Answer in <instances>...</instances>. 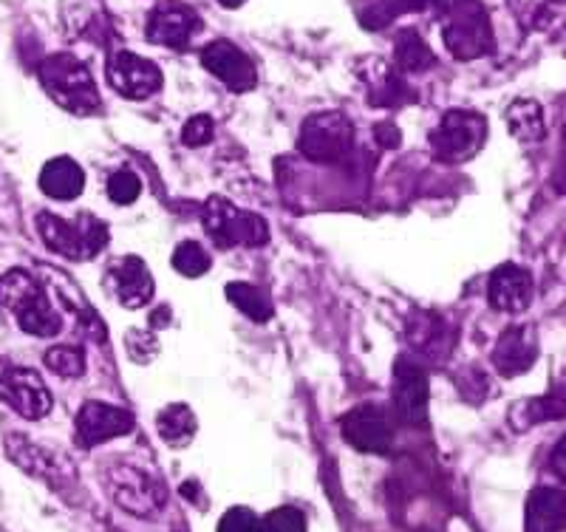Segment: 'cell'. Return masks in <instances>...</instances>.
Listing matches in <instances>:
<instances>
[{
	"label": "cell",
	"mask_w": 566,
	"mask_h": 532,
	"mask_svg": "<svg viewBox=\"0 0 566 532\" xmlns=\"http://www.w3.org/2000/svg\"><path fill=\"white\" fill-rule=\"evenodd\" d=\"M105 283L125 309L148 306L150 298H154V275L148 272L145 261L136 255L111 261V267L105 270Z\"/></svg>",
	"instance_id": "2e32d148"
},
{
	"label": "cell",
	"mask_w": 566,
	"mask_h": 532,
	"mask_svg": "<svg viewBox=\"0 0 566 532\" xmlns=\"http://www.w3.org/2000/svg\"><path fill=\"white\" fill-rule=\"evenodd\" d=\"M227 301H230L232 306L239 309V312H244L247 317L255 323H266L272 314H275V306H272L270 295L244 281L230 283V286H227Z\"/></svg>",
	"instance_id": "4316f807"
},
{
	"label": "cell",
	"mask_w": 566,
	"mask_h": 532,
	"mask_svg": "<svg viewBox=\"0 0 566 532\" xmlns=\"http://www.w3.org/2000/svg\"><path fill=\"white\" fill-rule=\"evenodd\" d=\"M0 306L12 312L18 326L32 337H54L63 328L49 292L29 270H9L0 275Z\"/></svg>",
	"instance_id": "6da1fadb"
},
{
	"label": "cell",
	"mask_w": 566,
	"mask_h": 532,
	"mask_svg": "<svg viewBox=\"0 0 566 532\" xmlns=\"http://www.w3.org/2000/svg\"><path fill=\"white\" fill-rule=\"evenodd\" d=\"M168 321H170V309L168 306L156 309V314L150 317V323H154V326H161V323H168Z\"/></svg>",
	"instance_id": "74e56055"
},
{
	"label": "cell",
	"mask_w": 566,
	"mask_h": 532,
	"mask_svg": "<svg viewBox=\"0 0 566 532\" xmlns=\"http://www.w3.org/2000/svg\"><path fill=\"white\" fill-rule=\"evenodd\" d=\"M0 399L23 419H43L52 410V392L45 388L43 377L34 368L0 366Z\"/></svg>",
	"instance_id": "30bf717a"
},
{
	"label": "cell",
	"mask_w": 566,
	"mask_h": 532,
	"mask_svg": "<svg viewBox=\"0 0 566 532\" xmlns=\"http://www.w3.org/2000/svg\"><path fill=\"white\" fill-rule=\"evenodd\" d=\"M45 366L63 379H77L85 374L83 348L77 346H54L45 352Z\"/></svg>",
	"instance_id": "83f0119b"
},
{
	"label": "cell",
	"mask_w": 566,
	"mask_h": 532,
	"mask_svg": "<svg viewBox=\"0 0 566 532\" xmlns=\"http://www.w3.org/2000/svg\"><path fill=\"white\" fill-rule=\"evenodd\" d=\"M7 456L23 470V473L38 476V479L49 481L54 488H63L65 479H74L69 459L52 453V450L40 448V445H34L32 439L27 437H20V434L7 437Z\"/></svg>",
	"instance_id": "e0dca14e"
},
{
	"label": "cell",
	"mask_w": 566,
	"mask_h": 532,
	"mask_svg": "<svg viewBox=\"0 0 566 532\" xmlns=\"http://www.w3.org/2000/svg\"><path fill=\"white\" fill-rule=\"evenodd\" d=\"M156 430H159L161 442L170 448H187L196 437V414L185 403L168 405L156 417Z\"/></svg>",
	"instance_id": "d4e9b609"
},
{
	"label": "cell",
	"mask_w": 566,
	"mask_h": 532,
	"mask_svg": "<svg viewBox=\"0 0 566 532\" xmlns=\"http://www.w3.org/2000/svg\"><path fill=\"white\" fill-rule=\"evenodd\" d=\"M507 128L522 145H538L547 136L544 111L535 100H524V96L507 108Z\"/></svg>",
	"instance_id": "cb8c5ba5"
},
{
	"label": "cell",
	"mask_w": 566,
	"mask_h": 532,
	"mask_svg": "<svg viewBox=\"0 0 566 532\" xmlns=\"http://www.w3.org/2000/svg\"><path fill=\"white\" fill-rule=\"evenodd\" d=\"M566 417V383H553L541 397L522 399L510 410V425L515 430L535 428L541 423H555Z\"/></svg>",
	"instance_id": "ffe728a7"
},
{
	"label": "cell",
	"mask_w": 566,
	"mask_h": 532,
	"mask_svg": "<svg viewBox=\"0 0 566 532\" xmlns=\"http://www.w3.org/2000/svg\"><path fill=\"white\" fill-rule=\"evenodd\" d=\"M394 63L406 74H417V71L431 69L437 58H433V52L417 29H402L397 34V45H394Z\"/></svg>",
	"instance_id": "484cf974"
},
{
	"label": "cell",
	"mask_w": 566,
	"mask_h": 532,
	"mask_svg": "<svg viewBox=\"0 0 566 532\" xmlns=\"http://www.w3.org/2000/svg\"><path fill=\"white\" fill-rule=\"evenodd\" d=\"M136 425L134 414L125 408H116V405L97 403V399H88L83 408L77 410V419H74V439H77L80 448L91 450L97 445L111 442L116 437H125L130 434Z\"/></svg>",
	"instance_id": "8fae6325"
},
{
	"label": "cell",
	"mask_w": 566,
	"mask_h": 532,
	"mask_svg": "<svg viewBox=\"0 0 566 532\" xmlns=\"http://www.w3.org/2000/svg\"><path fill=\"white\" fill-rule=\"evenodd\" d=\"M38 77L43 83L45 94L52 96L60 108L71 111V114L91 116L99 114L103 100L91 71L71 54H52L38 65Z\"/></svg>",
	"instance_id": "7a4b0ae2"
},
{
	"label": "cell",
	"mask_w": 566,
	"mask_h": 532,
	"mask_svg": "<svg viewBox=\"0 0 566 532\" xmlns=\"http://www.w3.org/2000/svg\"><path fill=\"white\" fill-rule=\"evenodd\" d=\"M538 359V334L533 326H510L499 334L490 363L502 377H518L530 372Z\"/></svg>",
	"instance_id": "ac0fdd59"
},
{
	"label": "cell",
	"mask_w": 566,
	"mask_h": 532,
	"mask_svg": "<svg viewBox=\"0 0 566 532\" xmlns=\"http://www.w3.org/2000/svg\"><path fill=\"white\" fill-rule=\"evenodd\" d=\"M343 439L360 453H388L394 445V423L380 405L366 403L340 419Z\"/></svg>",
	"instance_id": "7c38bea8"
},
{
	"label": "cell",
	"mask_w": 566,
	"mask_h": 532,
	"mask_svg": "<svg viewBox=\"0 0 566 532\" xmlns=\"http://www.w3.org/2000/svg\"><path fill=\"white\" fill-rule=\"evenodd\" d=\"M549 468L558 476L560 481H566V434L558 439V445L553 448V456H549Z\"/></svg>",
	"instance_id": "d590c367"
},
{
	"label": "cell",
	"mask_w": 566,
	"mask_h": 532,
	"mask_svg": "<svg viewBox=\"0 0 566 532\" xmlns=\"http://www.w3.org/2000/svg\"><path fill=\"white\" fill-rule=\"evenodd\" d=\"M566 493L558 488H535L527 499L524 532H564Z\"/></svg>",
	"instance_id": "44dd1931"
},
{
	"label": "cell",
	"mask_w": 566,
	"mask_h": 532,
	"mask_svg": "<svg viewBox=\"0 0 566 532\" xmlns=\"http://www.w3.org/2000/svg\"><path fill=\"white\" fill-rule=\"evenodd\" d=\"M219 532H264V526L250 507H232L221 515Z\"/></svg>",
	"instance_id": "1f68e13d"
},
{
	"label": "cell",
	"mask_w": 566,
	"mask_h": 532,
	"mask_svg": "<svg viewBox=\"0 0 566 532\" xmlns=\"http://www.w3.org/2000/svg\"><path fill=\"white\" fill-rule=\"evenodd\" d=\"M221 7H227V9H239L241 3H247V0H219Z\"/></svg>",
	"instance_id": "f35d334b"
},
{
	"label": "cell",
	"mask_w": 566,
	"mask_h": 532,
	"mask_svg": "<svg viewBox=\"0 0 566 532\" xmlns=\"http://www.w3.org/2000/svg\"><path fill=\"white\" fill-rule=\"evenodd\" d=\"M408 343H411L413 348H417L419 354H448V348H451V334H448V323L442 321V317H437V314H428V312H417L408 321Z\"/></svg>",
	"instance_id": "603a6c76"
},
{
	"label": "cell",
	"mask_w": 566,
	"mask_h": 532,
	"mask_svg": "<svg viewBox=\"0 0 566 532\" xmlns=\"http://www.w3.org/2000/svg\"><path fill=\"white\" fill-rule=\"evenodd\" d=\"M85 187V174L83 167L71 156H57V159H49L40 170V190L49 196V199L57 201H74L83 192Z\"/></svg>",
	"instance_id": "7402d4cb"
},
{
	"label": "cell",
	"mask_w": 566,
	"mask_h": 532,
	"mask_svg": "<svg viewBox=\"0 0 566 532\" xmlns=\"http://www.w3.org/2000/svg\"><path fill=\"white\" fill-rule=\"evenodd\" d=\"M38 232L43 244L69 261H91L108 244V225L80 212L77 219H60L54 212H38Z\"/></svg>",
	"instance_id": "3957f363"
},
{
	"label": "cell",
	"mask_w": 566,
	"mask_h": 532,
	"mask_svg": "<svg viewBox=\"0 0 566 532\" xmlns=\"http://www.w3.org/2000/svg\"><path fill=\"white\" fill-rule=\"evenodd\" d=\"M212 119L207 114H196L193 119H187L185 128H181V142H185L187 148H205L212 142Z\"/></svg>",
	"instance_id": "d6a6232c"
},
{
	"label": "cell",
	"mask_w": 566,
	"mask_h": 532,
	"mask_svg": "<svg viewBox=\"0 0 566 532\" xmlns=\"http://www.w3.org/2000/svg\"><path fill=\"white\" fill-rule=\"evenodd\" d=\"M105 484H108L111 499L116 501V507H123L125 513L136 515V519H154L165 507V501H168L161 481L145 473V470L134 468V465H114V468H108Z\"/></svg>",
	"instance_id": "ba28073f"
},
{
	"label": "cell",
	"mask_w": 566,
	"mask_h": 532,
	"mask_svg": "<svg viewBox=\"0 0 566 532\" xmlns=\"http://www.w3.org/2000/svg\"><path fill=\"white\" fill-rule=\"evenodd\" d=\"M442 40L457 60H476L493 52V29L479 0H453L444 9Z\"/></svg>",
	"instance_id": "5b68a950"
},
{
	"label": "cell",
	"mask_w": 566,
	"mask_h": 532,
	"mask_svg": "<svg viewBox=\"0 0 566 532\" xmlns=\"http://www.w3.org/2000/svg\"><path fill=\"white\" fill-rule=\"evenodd\" d=\"M431 148L439 161L462 165L473 159L488 142V119L479 111L453 108L442 116V123L431 131Z\"/></svg>",
	"instance_id": "52a82bcc"
},
{
	"label": "cell",
	"mask_w": 566,
	"mask_h": 532,
	"mask_svg": "<svg viewBox=\"0 0 566 532\" xmlns=\"http://www.w3.org/2000/svg\"><path fill=\"white\" fill-rule=\"evenodd\" d=\"M297 150L321 165H340L354 150V125L340 111L312 114L297 136Z\"/></svg>",
	"instance_id": "8992f818"
},
{
	"label": "cell",
	"mask_w": 566,
	"mask_h": 532,
	"mask_svg": "<svg viewBox=\"0 0 566 532\" xmlns=\"http://www.w3.org/2000/svg\"><path fill=\"white\" fill-rule=\"evenodd\" d=\"M105 74H108L111 88L119 96H125V100H148L165 83L159 65L134 52H116L108 60Z\"/></svg>",
	"instance_id": "4fadbf2b"
},
{
	"label": "cell",
	"mask_w": 566,
	"mask_h": 532,
	"mask_svg": "<svg viewBox=\"0 0 566 532\" xmlns=\"http://www.w3.org/2000/svg\"><path fill=\"white\" fill-rule=\"evenodd\" d=\"M174 267L185 278H201L210 270V252L196 241H181L174 250Z\"/></svg>",
	"instance_id": "f1b7e54d"
},
{
	"label": "cell",
	"mask_w": 566,
	"mask_h": 532,
	"mask_svg": "<svg viewBox=\"0 0 566 532\" xmlns=\"http://www.w3.org/2000/svg\"><path fill=\"white\" fill-rule=\"evenodd\" d=\"M139 192H142L139 176H134L130 170H116V174H111L108 199L114 201V205H119V207L134 205V201L139 199Z\"/></svg>",
	"instance_id": "f546056e"
},
{
	"label": "cell",
	"mask_w": 566,
	"mask_h": 532,
	"mask_svg": "<svg viewBox=\"0 0 566 532\" xmlns=\"http://www.w3.org/2000/svg\"><path fill=\"white\" fill-rule=\"evenodd\" d=\"M128 352L130 357L145 363V359H150V354H156V337H148V334H142L134 328V332H128Z\"/></svg>",
	"instance_id": "836d02e7"
},
{
	"label": "cell",
	"mask_w": 566,
	"mask_h": 532,
	"mask_svg": "<svg viewBox=\"0 0 566 532\" xmlns=\"http://www.w3.org/2000/svg\"><path fill=\"white\" fill-rule=\"evenodd\" d=\"M535 281L524 267L518 263H502L499 270L490 275L488 283V301L495 312L502 314H524L533 306Z\"/></svg>",
	"instance_id": "9a60e30c"
},
{
	"label": "cell",
	"mask_w": 566,
	"mask_h": 532,
	"mask_svg": "<svg viewBox=\"0 0 566 532\" xmlns=\"http://www.w3.org/2000/svg\"><path fill=\"white\" fill-rule=\"evenodd\" d=\"M374 136H377V142H380L382 148H397L399 142H402V136H399V128H397V125H391V123L377 125Z\"/></svg>",
	"instance_id": "8d00e7d4"
},
{
	"label": "cell",
	"mask_w": 566,
	"mask_h": 532,
	"mask_svg": "<svg viewBox=\"0 0 566 532\" xmlns=\"http://www.w3.org/2000/svg\"><path fill=\"white\" fill-rule=\"evenodd\" d=\"M201 23L196 18L193 9L181 7V3H174V0H165L159 7L150 12L148 18V40L156 45H168V49H185L193 34L199 32Z\"/></svg>",
	"instance_id": "d6986e66"
},
{
	"label": "cell",
	"mask_w": 566,
	"mask_h": 532,
	"mask_svg": "<svg viewBox=\"0 0 566 532\" xmlns=\"http://www.w3.org/2000/svg\"><path fill=\"white\" fill-rule=\"evenodd\" d=\"M201 65L235 94L252 91L258 83V69L250 54L241 52L239 45L230 43V40H216V43L205 45L201 49Z\"/></svg>",
	"instance_id": "5bb4252c"
},
{
	"label": "cell",
	"mask_w": 566,
	"mask_h": 532,
	"mask_svg": "<svg viewBox=\"0 0 566 532\" xmlns=\"http://www.w3.org/2000/svg\"><path fill=\"white\" fill-rule=\"evenodd\" d=\"M264 532H306V515L297 507H277L261 521Z\"/></svg>",
	"instance_id": "4dcf8cb0"
},
{
	"label": "cell",
	"mask_w": 566,
	"mask_h": 532,
	"mask_svg": "<svg viewBox=\"0 0 566 532\" xmlns=\"http://www.w3.org/2000/svg\"><path fill=\"white\" fill-rule=\"evenodd\" d=\"M553 187L558 196H566V128H564V136H560V154L553 167Z\"/></svg>",
	"instance_id": "e575fe53"
},
{
	"label": "cell",
	"mask_w": 566,
	"mask_h": 532,
	"mask_svg": "<svg viewBox=\"0 0 566 532\" xmlns=\"http://www.w3.org/2000/svg\"><path fill=\"white\" fill-rule=\"evenodd\" d=\"M201 225L219 250L232 247H264L270 241V227L261 216L232 205L224 196H210L201 207Z\"/></svg>",
	"instance_id": "277c9868"
},
{
	"label": "cell",
	"mask_w": 566,
	"mask_h": 532,
	"mask_svg": "<svg viewBox=\"0 0 566 532\" xmlns=\"http://www.w3.org/2000/svg\"><path fill=\"white\" fill-rule=\"evenodd\" d=\"M428 397H431V383L422 363L413 357H399L394 363V388L391 403L394 414L408 428H419L428 419Z\"/></svg>",
	"instance_id": "9c48e42d"
}]
</instances>
